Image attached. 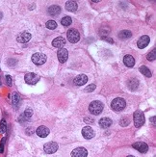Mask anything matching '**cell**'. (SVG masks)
<instances>
[{"label":"cell","instance_id":"6","mask_svg":"<svg viewBox=\"0 0 156 157\" xmlns=\"http://www.w3.org/2000/svg\"><path fill=\"white\" fill-rule=\"evenodd\" d=\"M58 148H59L58 144L55 143V142H49V143H46L43 145V149L47 154L55 153L58 150Z\"/></svg>","mask_w":156,"mask_h":157},{"label":"cell","instance_id":"32","mask_svg":"<svg viewBox=\"0 0 156 157\" xmlns=\"http://www.w3.org/2000/svg\"><path fill=\"white\" fill-rule=\"evenodd\" d=\"M6 83H7L8 86H12V85H13L12 77H11L10 75H7V76H6Z\"/></svg>","mask_w":156,"mask_h":157},{"label":"cell","instance_id":"29","mask_svg":"<svg viewBox=\"0 0 156 157\" xmlns=\"http://www.w3.org/2000/svg\"><path fill=\"white\" fill-rule=\"evenodd\" d=\"M6 132V121L2 120L0 121V133H5Z\"/></svg>","mask_w":156,"mask_h":157},{"label":"cell","instance_id":"17","mask_svg":"<svg viewBox=\"0 0 156 157\" xmlns=\"http://www.w3.org/2000/svg\"><path fill=\"white\" fill-rule=\"evenodd\" d=\"M124 63L128 68H132L135 65V59L132 55H125L124 58Z\"/></svg>","mask_w":156,"mask_h":157},{"label":"cell","instance_id":"36","mask_svg":"<svg viewBox=\"0 0 156 157\" xmlns=\"http://www.w3.org/2000/svg\"><path fill=\"white\" fill-rule=\"evenodd\" d=\"M102 39H103L104 41H107L109 43H114V41H113L111 38H108V37H102Z\"/></svg>","mask_w":156,"mask_h":157},{"label":"cell","instance_id":"21","mask_svg":"<svg viewBox=\"0 0 156 157\" xmlns=\"http://www.w3.org/2000/svg\"><path fill=\"white\" fill-rule=\"evenodd\" d=\"M132 37V33L129 30H122L119 33V38L120 40H127Z\"/></svg>","mask_w":156,"mask_h":157},{"label":"cell","instance_id":"33","mask_svg":"<svg viewBox=\"0 0 156 157\" xmlns=\"http://www.w3.org/2000/svg\"><path fill=\"white\" fill-rule=\"evenodd\" d=\"M15 64H16V61L14 60V59H10V60L8 61V65H9L10 67H14Z\"/></svg>","mask_w":156,"mask_h":157},{"label":"cell","instance_id":"34","mask_svg":"<svg viewBox=\"0 0 156 157\" xmlns=\"http://www.w3.org/2000/svg\"><path fill=\"white\" fill-rule=\"evenodd\" d=\"M84 121H85L86 123H93V122H94L93 119H92V118H88V117H86V118H85Z\"/></svg>","mask_w":156,"mask_h":157},{"label":"cell","instance_id":"2","mask_svg":"<svg viewBox=\"0 0 156 157\" xmlns=\"http://www.w3.org/2000/svg\"><path fill=\"white\" fill-rule=\"evenodd\" d=\"M126 106V102L124 98H120V97H117L115 98L112 103H111V107L112 109L116 112H120L121 110H124Z\"/></svg>","mask_w":156,"mask_h":157},{"label":"cell","instance_id":"35","mask_svg":"<svg viewBox=\"0 0 156 157\" xmlns=\"http://www.w3.org/2000/svg\"><path fill=\"white\" fill-rule=\"evenodd\" d=\"M4 142H5V138L2 139L1 144H0V152H1V153L4 151Z\"/></svg>","mask_w":156,"mask_h":157},{"label":"cell","instance_id":"27","mask_svg":"<svg viewBox=\"0 0 156 157\" xmlns=\"http://www.w3.org/2000/svg\"><path fill=\"white\" fill-rule=\"evenodd\" d=\"M129 123H130V120L128 119V118H126V117L122 118V119L120 121V126H122V127L127 126L128 125H129Z\"/></svg>","mask_w":156,"mask_h":157},{"label":"cell","instance_id":"19","mask_svg":"<svg viewBox=\"0 0 156 157\" xmlns=\"http://www.w3.org/2000/svg\"><path fill=\"white\" fill-rule=\"evenodd\" d=\"M112 123L113 121L110 118H102V119L99 121V125L102 128H108L109 126L112 125Z\"/></svg>","mask_w":156,"mask_h":157},{"label":"cell","instance_id":"5","mask_svg":"<svg viewBox=\"0 0 156 157\" xmlns=\"http://www.w3.org/2000/svg\"><path fill=\"white\" fill-rule=\"evenodd\" d=\"M32 62L37 66H42L46 62V56L42 53H35L32 55Z\"/></svg>","mask_w":156,"mask_h":157},{"label":"cell","instance_id":"31","mask_svg":"<svg viewBox=\"0 0 156 157\" xmlns=\"http://www.w3.org/2000/svg\"><path fill=\"white\" fill-rule=\"evenodd\" d=\"M94 90H96V85H94V84H92V85L88 86V87L85 89V92H86V93H91V92H93Z\"/></svg>","mask_w":156,"mask_h":157},{"label":"cell","instance_id":"16","mask_svg":"<svg viewBox=\"0 0 156 157\" xmlns=\"http://www.w3.org/2000/svg\"><path fill=\"white\" fill-rule=\"evenodd\" d=\"M88 81V77L85 74H79L74 78V84L76 86H83Z\"/></svg>","mask_w":156,"mask_h":157},{"label":"cell","instance_id":"7","mask_svg":"<svg viewBox=\"0 0 156 157\" xmlns=\"http://www.w3.org/2000/svg\"><path fill=\"white\" fill-rule=\"evenodd\" d=\"M24 80L27 84H29V85H35V84H37L38 81L40 80V76L35 73H32V72H29V73L25 74Z\"/></svg>","mask_w":156,"mask_h":157},{"label":"cell","instance_id":"10","mask_svg":"<svg viewBox=\"0 0 156 157\" xmlns=\"http://www.w3.org/2000/svg\"><path fill=\"white\" fill-rule=\"evenodd\" d=\"M31 34L28 32H22L20 33V34L16 37V41H18V43H28L30 40H31Z\"/></svg>","mask_w":156,"mask_h":157},{"label":"cell","instance_id":"4","mask_svg":"<svg viewBox=\"0 0 156 157\" xmlns=\"http://www.w3.org/2000/svg\"><path fill=\"white\" fill-rule=\"evenodd\" d=\"M133 119H134V125L136 127H141L144 123V116L142 111H136L133 114Z\"/></svg>","mask_w":156,"mask_h":157},{"label":"cell","instance_id":"26","mask_svg":"<svg viewBox=\"0 0 156 157\" xmlns=\"http://www.w3.org/2000/svg\"><path fill=\"white\" fill-rule=\"evenodd\" d=\"M46 27L48 28V29H50V30H53V29H55V28L57 27V23L54 20H48L46 22Z\"/></svg>","mask_w":156,"mask_h":157},{"label":"cell","instance_id":"12","mask_svg":"<svg viewBox=\"0 0 156 157\" xmlns=\"http://www.w3.org/2000/svg\"><path fill=\"white\" fill-rule=\"evenodd\" d=\"M82 135L85 139L87 140H90L92 138H93L94 136V131L92 127L90 126H86V127H83L82 128Z\"/></svg>","mask_w":156,"mask_h":157},{"label":"cell","instance_id":"24","mask_svg":"<svg viewBox=\"0 0 156 157\" xmlns=\"http://www.w3.org/2000/svg\"><path fill=\"white\" fill-rule=\"evenodd\" d=\"M12 102H13V105L16 108L19 106V102H20V97L18 93H14L13 96H12Z\"/></svg>","mask_w":156,"mask_h":157},{"label":"cell","instance_id":"25","mask_svg":"<svg viewBox=\"0 0 156 157\" xmlns=\"http://www.w3.org/2000/svg\"><path fill=\"white\" fill-rule=\"evenodd\" d=\"M71 18L70 16H65V18H63L62 19H61V23H62V25L64 26H70L71 24Z\"/></svg>","mask_w":156,"mask_h":157},{"label":"cell","instance_id":"3","mask_svg":"<svg viewBox=\"0 0 156 157\" xmlns=\"http://www.w3.org/2000/svg\"><path fill=\"white\" fill-rule=\"evenodd\" d=\"M66 37H68L69 42L71 43H76L78 41L80 40L79 32H78L76 29H73V28H71V29H70L68 31V33H66Z\"/></svg>","mask_w":156,"mask_h":157},{"label":"cell","instance_id":"30","mask_svg":"<svg viewBox=\"0 0 156 157\" xmlns=\"http://www.w3.org/2000/svg\"><path fill=\"white\" fill-rule=\"evenodd\" d=\"M32 115H33V110L30 109V108H27L25 110V112H24V114H23V116L26 118V119H29V118H31Z\"/></svg>","mask_w":156,"mask_h":157},{"label":"cell","instance_id":"8","mask_svg":"<svg viewBox=\"0 0 156 157\" xmlns=\"http://www.w3.org/2000/svg\"><path fill=\"white\" fill-rule=\"evenodd\" d=\"M57 57H58V60L60 63H66V60H68L69 58V52H68V50H66V48H61L58 50V52H57Z\"/></svg>","mask_w":156,"mask_h":157},{"label":"cell","instance_id":"1","mask_svg":"<svg viewBox=\"0 0 156 157\" xmlns=\"http://www.w3.org/2000/svg\"><path fill=\"white\" fill-rule=\"evenodd\" d=\"M103 110V104L102 102L98 101V100H94V101L91 102L90 105H89V111L90 113L93 115H99Z\"/></svg>","mask_w":156,"mask_h":157},{"label":"cell","instance_id":"28","mask_svg":"<svg viewBox=\"0 0 156 157\" xmlns=\"http://www.w3.org/2000/svg\"><path fill=\"white\" fill-rule=\"evenodd\" d=\"M155 58H156V50L153 49L151 52H149V53L148 54L147 59H148V61H154Z\"/></svg>","mask_w":156,"mask_h":157},{"label":"cell","instance_id":"9","mask_svg":"<svg viewBox=\"0 0 156 157\" xmlns=\"http://www.w3.org/2000/svg\"><path fill=\"white\" fill-rule=\"evenodd\" d=\"M71 157H87L88 151L84 148H77L74 150L71 151Z\"/></svg>","mask_w":156,"mask_h":157},{"label":"cell","instance_id":"14","mask_svg":"<svg viewBox=\"0 0 156 157\" xmlns=\"http://www.w3.org/2000/svg\"><path fill=\"white\" fill-rule=\"evenodd\" d=\"M149 41H150L149 37L147 36V35H144V36H142L140 39H139V41L137 43V46H138L139 48L143 49V48L148 46V44L149 43Z\"/></svg>","mask_w":156,"mask_h":157},{"label":"cell","instance_id":"37","mask_svg":"<svg viewBox=\"0 0 156 157\" xmlns=\"http://www.w3.org/2000/svg\"><path fill=\"white\" fill-rule=\"evenodd\" d=\"M152 121V123H153V125L155 126V117H152V118H150V122Z\"/></svg>","mask_w":156,"mask_h":157},{"label":"cell","instance_id":"39","mask_svg":"<svg viewBox=\"0 0 156 157\" xmlns=\"http://www.w3.org/2000/svg\"><path fill=\"white\" fill-rule=\"evenodd\" d=\"M0 71H1V70H0Z\"/></svg>","mask_w":156,"mask_h":157},{"label":"cell","instance_id":"22","mask_svg":"<svg viewBox=\"0 0 156 157\" xmlns=\"http://www.w3.org/2000/svg\"><path fill=\"white\" fill-rule=\"evenodd\" d=\"M128 87L130 88V90H132V91H134V90H136L139 86V81L136 79V78H131V79L128 81L127 83Z\"/></svg>","mask_w":156,"mask_h":157},{"label":"cell","instance_id":"13","mask_svg":"<svg viewBox=\"0 0 156 157\" xmlns=\"http://www.w3.org/2000/svg\"><path fill=\"white\" fill-rule=\"evenodd\" d=\"M132 147L134 148H136L138 151L142 152V153H146L147 151L148 150V145L146 143H143V142H137L135 144H133Z\"/></svg>","mask_w":156,"mask_h":157},{"label":"cell","instance_id":"20","mask_svg":"<svg viewBox=\"0 0 156 157\" xmlns=\"http://www.w3.org/2000/svg\"><path fill=\"white\" fill-rule=\"evenodd\" d=\"M47 12L51 15H57L61 13V8H60V6H58V5H52V6H50L48 8Z\"/></svg>","mask_w":156,"mask_h":157},{"label":"cell","instance_id":"11","mask_svg":"<svg viewBox=\"0 0 156 157\" xmlns=\"http://www.w3.org/2000/svg\"><path fill=\"white\" fill-rule=\"evenodd\" d=\"M66 39L63 38V37H57V38H55L54 40L52 41V46L54 47H57L59 49L61 48H63L65 46H66Z\"/></svg>","mask_w":156,"mask_h":157},{"label":"cell","instance_id":"15","mask_svg":"<svg viewBox=\"0 0 156 157\" xmlns=\"http://www.w3.org/2000/svg\"><path fill=\"white\" fill-rule=\"evenodd\" d=\"M36 133H37V135L39 137H41V138H46L47 137V135L49 134V129L46 127V126H39L37 128V130H36Z\"/></svg>","mask_w":156,"mask_h":157},{"label":"cell","instance_id":"38","mask_svg":"<svg viewBox=\"0 0 156 157\" xmlns=\"http://www.w3.org/2000/svg\"><path fill=\"white\" fill-rule=\"evenodd\" d=\"M126 157H134L133 155H128V156H126Z\"/></svg>","mask_w":156,"mask_h":157},{"label":"cell","instance_id":"23","mask_svg":"<svg viewBox=\"0 0 156 157\" xmlns=\"http://www.w3.org/2000/svg\"><path fill=\"white\" fill-rule=\"evenodd\" d=\"M139 70H140V72L142 74H144V76H147V77H151L152 76V73H151V71H150V70L148 68H147L146 66H142L140 69H139Z\"/></svg>","mask_w":156,"mask_h":157},{"label":"cell","instance_id":"18","mask_svg":"<svg viewBox=\"0 0 156 157\" xmlns=\"http://www.w3.org/2000/svg\"><path fill=\"white\" fill-rule=\"evenodd\" d=\"M77 8H78V6H77V3L75 1H66V11L74 13V12H76Z\"/></svg>","mask_w":156,"mask_h":157}]
</instances>
